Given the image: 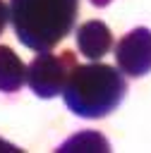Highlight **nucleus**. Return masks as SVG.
<instances>
[{
	"instance_id": "obj_2",
	"label": "nucleus",
	"mask_w": 151,
	"mask_h": 153,
	"mask_svg": "<svg viewBox=\"0 0 151 153\" xmlns=\"http://www.w3.org/2000/svg\"><path fill=\"white\" fill-rule=\"evenodd\" d=\"M127 93V81L120 69L101 62L74 65L65 86L62 98L67 108L86 120H98L113 112Z\"/></svg>"
},
{
	"instance_id": "obj_5",
	"label": "nucleus",
	"mask_w": 151,
	"mask_h": 153,
	"mask_svg": "<svg viewBox=\"0 0 151 153\" xmlns=\"http://www.w3.org/2000/svg\"><path fill=\"white\" fill-rule=\"evenodd\" d=\"M113 43H115V38L101 19L84 22L77 29V50L86 60H101L103 55H108L113 50Z\"/></svg>"
},
{
	"instance_id": "obj_9",
	"label": "nucleus",
	"mask_w": 151,
	"mask_h": 153,
	"mask_svg": "<svg viewBox=\"0 0 151 153\" xmlns=\"http://www.w3.org/2000/svg\"><path fill=\"white\" fill-rule=\"evenodd\" d=\"M0 151H17V148H14L12 143H5V141L0 139Z\"/></svg>"
},
{
	"instance_id": "obj_3",
	"label": "nucleus",
	"mask_w": 151,
	"mask_h": 153,
	"mask_svg": "<svg viewBox=\"0 0 151 153\" xmlns=\"http://www.w3.org/2000/svg\"><path fill=\"white\" fill-rule=\"evenodd\" d=\"M74 65H77V57L72 50H62V53L41 50L26 67L24 81L38 98H55L58 93H62V86Z\"/></svg>"
},
{
	"instance_id": "obj_7",
	"label": "nucleus",
	"mask_w": 151,
	"mask_h": 153,
	"mask_svg": "<svg viewBox=\"0 0 151 153\" xmlns=\"http://www.w3.org/2000/svg\"><path fill=\"white\" fill-rule=\"evenodd\" d=\"M60 151H108V141L96 131H81L70 141H65Z\"/></svg>"
},
{
	"instance_id": "obj_8",
	"label": "nucleus",
	"mask_w": 151,
	"mask_h": 153,
	"mask_svg": "<svg viewBox=\"0 0 151 153\" xmlns=\"http://www.w3.org/2000/svg\"><path fill=\"white\" fill-rule=\"evenodd\" d=\"M7 22H10V14H7V5L0 0V33L5 31V26H7Z\"/></svg>"
},
{
	"instance_id": "obj_6",
	"label": "nucleus",
	"mask_w": 151,
	"mask_h": 153,
	"mask_svg": "<svg viewBox=\"0 0 151 153\" xmlns=\"http://www.w3.org/2000/svg\"><path fill=\"white\" fill-rule=\"evenodd\" d=\"M24 79H26V67L19 60V55L12 48L0 45V91L14 93L22 88Z\"/></svg>"
},
{
	"instance_id": "obj_1",
	"label": "nucleus",
	"mask_w": 151,
	"mask_h": 153,
	"mask_svg": "<svg viewBox=\"0 0 151 153\" xmlns=\"http://www.w3.org/2000/svg\"><path fill=\"white\" fill-rule=\"evenodd\" d=\"M79 0H10L14 36L31 50H53L74 26Z\"/></svg>"
},
{
	"instance_id": "obj_4",
	"label": "nucleus",
	"mask_w": 151,
	"mask_h": 153,
	"mask_svg": "<svg viewBox=\"0 0 151 153\" xmlns=\"http://www.w3.org/2000/svg\"><path fill=\"white\" fill-rule=\"evenodd\" d=\"M115 48V62L117 69L127 76H144L151 72V31L139 26L132 29L129 33H125L117 43H113Z\"/></svg>"
},
{
	"instance_id": "obj_10",
	"label": "nucleus",
	"mask_w": 151,
	"mask_h": 153,
	"mask_svg": "<svg viewBox=\"0 0 151 153\" xmlns=\"http://www.w3.org/2000/svg\"><path fill=\"white\" fill-rule=\"evenodd\" d=\"M91 2H93V5H98V7H103V5H108L110 0H91Z\"/></svg>"
}]
</instances>
